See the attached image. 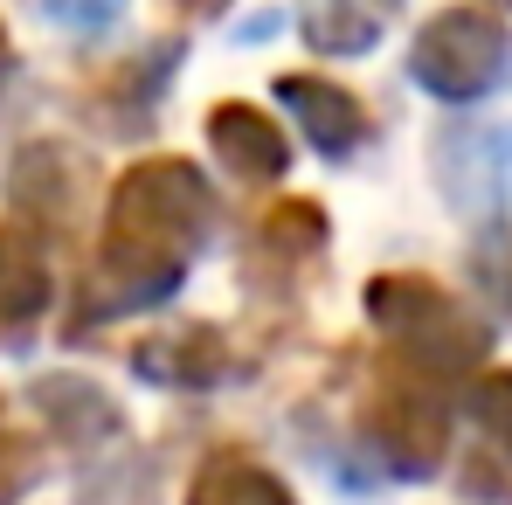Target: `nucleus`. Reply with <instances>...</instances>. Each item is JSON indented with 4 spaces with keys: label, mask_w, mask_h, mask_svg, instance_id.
<instances>
[]
</instances>
